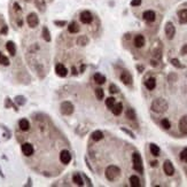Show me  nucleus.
Returning a JSON list of instances; mask_svg holds the SVG:
<instances>
[{"label": "nucleus", "instance_id": "1", "mask_svg": "<svg viewBox=\"0 0 187 187\" xmlns=\"http://www.w3.org/2000/svg\"><path fill=\"white\" fill-rule=\"evenodd\" d=\"M151 110L154 112H157V114H163L168 110L169 105L167 102V100L162 99V98H157L155 99L153 102H151V106H150Z\"/></svg>", "mask_w": 187, "mask_h": 187}, {"label": "nucleus", "instance_id": "2", "mask_svg": "<svg viewBox=\"0 0 187 187\" xmlns=\"http://www.w3.org/2000/svg\"><path fill=\"white\" fill-rule=\"evenodd\" d=\"M105 174H106V178L109 181H115L121 176V169L118 167H116V165H109L108 168L106 169V173Z\"/></svg>", "mask_w": 187, "mask_h": 187}, {"label": "nucleus", "instance_id": "3", "mask_svg": "<svg viewBox=\"0 0 187 187\" xmlns=\"http://www.w3.org/2000/svg\"><path fill=\"white\" fill-rule=\"evenodd\" d=\"M132 163H133V169L139 172L144 173V165H142V160L139 153H133L132 154Z\"/></svg>", "mask_w": 187, "mask_h": 187}, {"label": "nucleus", "instance_id": "4", "mask_svg": "<svg viewBox=\"0 0 187 187\" xmlns=\"http://www.w3.org/2000/svg\"><path fill=\"white\" fill-rule=\"evenodd\" d=\"M74 105L71 103V102H69V101H64V102H62L61 103V106H60V110L61 112L63 114V115H67V116H69V115H71L73 112H74Z\"/></svg>", "mask_w": 187, "mask_h": 187}, {"label": "nucleus", "instance_id": "5", "mask_svg": "<svg viewBox=\"0 0 187 187\" xmlns=\"http://www.w3.org/2000/svg\"><path fill=\"white\" fill-rule=\"evenodd\" d=\"M27 22H28V25L30 28H36L39 23V19H38L37 14L36 13H30L27 17Z\"/></svg>", "mask_w": 187, "mask_h": 187}, {"label": "nucleus", "instance_id": "6", "mask_svg": "<svg viewBox=\"0 0 187 187\" xmlns=\"http://www.w3.org/2000/svg\"><path fill=\"white\" fill-rule=\"evenodd\" d=\"M164 30H165V35H167V38H168V39H172V38L174 37V35H176V28H174V25H173L171 22H168V23L165 24Z\"/></svg>", "mask_w": 187, "mask_h": 187}, {"label": "nucleus", "instance_id": "7", "mask_svg": "<svg viewBox=\"0 0 187 187\" xmlns=\"http://www.w3.org/2000/svg\"><path fill=\"white\" fill-rule=\"evenodd\" d=\"M93 20V16H92V13L89 12V10H84L80 14V21L84 23V24H90Z\"/></svg>", "mask_w": 187, "mask_h": 187}, {"label": "nucleus", "instance_id": "8", "mask_svg": "<svg viewBox=\"0 0 187 187\" xmlns=\"http://www.w3.org/2000/svg\"><path fill=\"white\" fill-rule=\"evenodd\" d=\"M163 170H164V173L167 176H172L174 173V167L173 164L171 163V161L167 160L164 163H163Z\"/></svg>", "mask_w": 187, "mask_h": 187}, {"label": "nucleus", "instance_id": "9", "mask_svg": "<svg viewBox=\"0 0 187 187\" xmlns=\"http://www.w3.org/2000/svg\"><path fill=\"white\" fill-rule=\"evenodd\" d=\"M121 80L123 82V84H125V85H128V86L132 85V82H133L131 74H130L129 71H125V70L121 74Z\"/></svg>", "mask_w": 187, "mask_h": 187}, {"label": "nucleus", "instance_id": "10", "mask_svg": "<svg viewBox=\"0 0 187 187\" xmlns=\"http://www.w3.org/2000/svg\"><path fill=\"white\" fill-rule=\"evenodd\" d=\"M60 161H61L63 164H68V163L71 161V155H70V153L67 149L62 150V151L60 153Z\"/></svg>", "mask_w": 187, "mask_h": 187}, {"label": "nucleus", "instance_id": "11", "mask_svg": "<svg viewBox=\"0 0 187 187\" xmlns=\"http://www.w3.org/2000/svg\"><path fill=\"white\" fill-rule=\"evenodd\" d=\"M178 128H179V131L181 132L183 134H187V115L183 116L179 121V124H178Z\"/></svg>", "mask_w": 187, "mask_h": 187}, {"label": "nucleus", "instance_id": "12", "mask_svg": "<svg viewBox=\"0 0 187 187\" xmlns=\"http://www.w3.org/2000/svg\"><path fill=\"white\" fill-rule=\"evenodd\" d=\"M55 73H56V75L60 76V77H66V76L68 75V69H67L63 64L57 63L55 67Z\"/></svg>", "mask_w": 187, "mask_h": 187}, {"label": "nucleus", "instance_id": "13", "mask_svg": "<svg viewBox=\"0 0 187 187\" xmlns=\"http://www.w3.org/2000/svg\"><path fill=\"white\" fill-rule=\"evenodd\" d=\"M33 146L31 144H23L22 145V153L25 155V156H31L33 154Z\"/></svg>", "mask_w": 187, "mask_h": 187}, {"label": "nucleus", "instance_id": "14", "mask_svg": "<svg viewBox=\"0 0 187 187\" xmlns=\"http://www.w3.org/2000/svg\"><path fill=\"white\" fill-rule=\"evenodd\" d=\"M145 43H146V40H145V37L142 35H138V36L134 37V46L135 47L141 48V47L145 46Z\"/></svg>", "mask_w": 187, "mask_h": 187}, {"label": "nucleus", "instance_id": "15", "mask_svg": "<svg viewBox=\"0 0 187 187\" xmlns=\"http://www.w3.org/2000/svg\"><path fill=\"white\" fill-rule=\"evenodd\" d=\"M142 17L146 22H154L156 15H155V12H153V10H146V12H144Z\"/></svg>", "mask_w": 187, "mask_h": 187}, {"label": "nucleus", "instance_id": "16", "mask_svg": "<svg viewBox=\"0 0 187 187\" xmlns=\"http://www.w3.org/2000/svg\"><path fill=\"white\" fill-rule=\"evenodd\" d=\"M178 19L180 24H186L187 23V9H181L178 12Z\"/></svg>", "mask_w": 187, "mask_h": 187}, {"label": "nucleus", "instance_id": "17", "mask_svg": "<svg viewBox=\"0 0 187 187\" xmlns=\"http://www.w3.org/2000/svg\"><path fill=\"white\" fill-rule=\"evenodd\" d=\"M19 126L22 131H28L30 129V123H29V121L27 118H22L19 122Z\"/></svg>", "mask_w": 187, "mask_h": 187}, {"label": "nucleus", "instance_id": "18", "mask_svg": "<svg viewBox=\"0 0 187 187\" xmlns=\"http://www.w3.org/2000/svg\"><path fill=\"white\" fill-rule=\"evenodd\" d=\"M145 85H146V87L149 90V91H153L155 87H156V79L155 78H148L146 82H145Z\"/></svg>", "mask_w": 187, "mask_h": 187}, {"label": "nucleus", "instance_id": "19", "mask_svg": "<svg viewBox=\"0 0 187 187\" xmlns=\"http://www.w3.org/2000/svg\"><path fill=\"white\" fill-rule=\"evenodd\" d=\"M112 112L115 116L121 115L122 112H123V105H122L121 102H119V103H115V105H114V107L112 108Z\"/></svg>", "mask_w": 187, "mask_h": 187}, {"label": "nucleus", "instance_id": "20", "mask_svg": "<svg viewBox=\"0 0 187 187\" xmlns=\"http://www.w3.org/2000/svg\"><path fill=\"white\" fill-rule=\"evenodd\" d=\"M6 48H7V51L9 52V54L12 56L15 55V53H16V47H15V44L13 43V41H8L7 44H6Z\"/></svg>", "mask_w": 187, "mask_h": 187}, {"label": "nucleus", "instance_id": "21", "mask_svg": "<svg viewBox=\"0 0 187 187\" xmlns=\"http://www.w3.org/2000/svg\"><path fill=\"white\" fill-rule=\"evenodd\" d=\"M87 44H89V38H87V36L82 35V36H79V37L77 38V45H79V46H86Z\"/></svg>", "mask_w": 187, "mask_h": 187}, {"label": "nucleus", "instance_id": "22", "mask_svg": "<svg viewBox=\"0 0 187 187\" xmlns=\"http://www.w3.org/2000/svg\"><path fill=\"white\" fill-rule=\"evenodd\" d=\"M68 31L70 33H77L79 31V25L77 24V22H71L68 27Z\"/></svg>", "mask_w": 187, "mask_h": 187}, {"label": "nucleus", "instance_id": "23", "mask_svg": "<svg viewBox=\"0 0 187 187\" xmlns=\"http://www.w3.org/2000/svg\"><path fill=\"white\" fill-rule=\"evenodd\" d=\"M94 80H95V83H98V84H105V82H106V77L103 75H101L100 73H96V74H94L93 76Z\"/></svg>", "mask_w": 187, "mask_h": 187}, {"label": "nucleus", "instance_id": "24", "mask_svg": "<svg viewBox=\"0 0 187 187\" xmlns=\"http://www.w3.org/2000/svg\"><path fill=\"white\" fill-rule=\"evenodd\" d=\"M130 185L132 187H140L141 184H140V179L138 178V176H131L130 177Z\"/></svg>", "mask_w": 187, "mask_h": 187}, {"label": "nucleus", "instance_id": "25", "mask_svg": "<svg viewBox=\"0 0 187 187\" xmlns=\"http://www.w3.org/2000/svg\"><path fill=\"white\" fill-rule=\"evenodd\" d=\"M91 138H92L93 141H100V140L103 139V133L101 131H94L91 135Z\"/></svg>", "mask_w": 187, "mask_h": 187}, {"label": "nucleus", "instance_id": "26", "mask_svg": "<svg viewBox=\"0 0 187 187\" xmlns=\"http://www.w3.org/2000/svg\"><path fill=\"white\" fill-rule=\"evenodd\" d=\"M149 149H150V153H151V155H154V156H158L160 155V147L157 146V145H155V144H150L149 145Z\"/></svg>", "mask_w": 187, "mask_h": 187}, {"label": "nucleus", "instance_id": "27", "mask_svg": "<svg viewBox=\"0 0 187 187\" xmlns=\"http://www.w3.org/2000/svg\"><path fill=\"white\" fill-rule=\"evenodd\" d=\"M73 181L75 183L76 185H78V186H83V185H84V183H83V178H82V176H80L79 173H75V174H74V177H73Z\"/></svg>", "mask_w": 187, "mask_h": 187}, {"label": "nucleus", "instance_id": "28", "mask_svg": "<svg viewBox=\"0 0 187 187\" xmlns=\"http://www.w3.org/2000/svg\"><path fill=\"white\" fill-rule=\"evenodd\" d=\"M125 116H126V118L132 119V121L137 118L135 112H134V109H132V108H128V109H126V112H125Z\"/></svg>", "mask_w": 187, "mask_h": 187}, {"label": "nucleus", "instance_id": "29", "mask_svg": "<svg viewBox=\"0 0 187 187\" xmlns=\"http://www.w3.org/2000/svg\"><path fill=\"white\" fill-rule=\"evenodd\" d=\"M35 3H36L37 8L40 12H45V8H46V2H45V0H35Z\"/></svg>", "mask_w": 187, "mask_h": 187}, {"label": "nucleus", "instance_id": "30", "mask_svg": "<svg viewBox=\"0 0 187 187\" xmlns=\"http://www.w3.org/2000/svg\"><path fill=\"white\" fill-rule=\"evenodd\" d=\"M43 38L46 40V41H51V33H50V30H48V28L47 27H44L43 28Z\"/></svg>", "mask_w": 187, "mask_h": 187}, {"label": "nucleus", "instance_id": "31", "mask_svg": "<svg viewBox=\"0 0 187 187\" xmlns=\"http://www.w3.org/2000/svg\"><path fill=\"white\" fill-rule=\"evenodd\" d=\"M0 64L2 66H9V60L7 56H5L2 53H0Z\"/></svg>", "mask_w": 187, "mask_h": 187}, {"label": "nucleus", "instance_id": "32", "mask_svg": "<svg viewBox=\"0 0 187 187\" xmlns=\"http://www.w3.org/2000/svg\"><path fill=\"white\" fill-rule=\"evenodd\" d=\"M161 125H162V128L165 129V130H169V129L171 128V123L169 122L168 118H163V119L161 121Z\"/></svg>", "mask_w": 187, "mask_h": 187}, {"label": "nucleus", "instance_id": "33", "mask_svg": "<svg viewBox=\"0 0 187 187\" xmlns=\"http://www.w3.org/2000/svg\"><path fill=\"white\" fill-rule=\"evenodd\" d=\"M95 96L98 98V100H102L105 98V92L102 89H96L95 90Z\"/></svg>", "mask_w": 187, "mask_h": 187}, {"label": "nucleus", "instance_id": "34", "mask_svg": "<svg viewBox=\"0 0 187 187\" xmlns=\"http://www.w3.org/2000/svg\"><path fill=\"white\" fill-rule=\"evenodd\" d=\"M115 103H116V101H115L114 98H107V100H106V106H107L109 109H112Z\"/></svg>", "mask_w": 187, "mask_h": 187}, {"label": "nucleus", "instance_id": "35", "mask_svg": "<svg viewBox=\"0 0 187 187\" xmlns=\"http://www.w3.org/2000/svg\"><path fill=\"white\" fill-rule=\"evenodd\" d=\"M15 102H16L19 106H23V105L25 103V98L22 96V95H17V96L15 98Z\"/></svg>", "mask_w": 187, "mask_h": 187}, {"label": "nucleus", "instance_id": "36", "mask_svg": "<svg viewBox=\"0 0 187 187\" xmlns=\"http://www.w3.org/2000/svg\"><path fill=\"white\" fill-rule=\"evenodd\" d=\"M171 63H172V66L173 67H176V68H184V66L183 64H180V62H179V60L178 59H171Z\"/></svg>", "mask_w": 187, "mask_h": 187}, {"label": "nucleus", "instance_id": "37", "mask_svg": "<svg viewBox=\"0 0 187 187\" xmlns=\"http://www.w3.org/2000/svg\"><path fill=\"white\" fill-rule=\"evenodd\" d=\"M109 92L112 94H116L119 92V90H118V87H117L115 84H112V85L109 86Z\"/></svg>", "mask_w": 187, "mask_h": 187}, {"label": "nucleus", "instance_id": "38", "mask_svg": "<svg viewBox=\"0 0 187 187\" xmlns=\"http://www.w3.org/2000/svg\"><path fill=\"white\" fill-rule=\"evenodd\" d=\"M180 158H181L184 162H187V147L180 153Z\"/></svg>", "mask_w": 187, "mask_h": 187}, {"label": "nucleus", "instance_id": "39", "mask_svg": "<svg viewBox=\"0 0 187 187\" xmlns=\"http://www.w3.org/2000/svg\"><path fill=\"white\" fill-rule=\"evenodd\" d=\"M121 130H122V131H123V132H125V133H126V134H129V135H130V137H131L132 139H135V135H134V133H132V132L130 131V130H126V129H125V128H122V129H121Z\"/></svg>", "mask_w": 187, "mask_h": 187}, {"label": "nucleus", "instance_id": "40", "mask_svg": "<svg viewBox=\"0 0 187 187\" xmlns=\"http://www.w3.org/2000/svg\"><path fill=\"white\" fill-rule=\"evenodd\" d=\"M54 24L57 25V27H61V28H62V27H64V25L67 24V22H66V21H55Z\"/></svg>", "mask_w": 187, "mask_h": 187}, {"label": "nucleus", "instance_id": "41", "mask_svg": "<svg viewBox=\"0 0 187 187\" xmlns=\"http://www.w3.org/2000/svg\"><path fill=\"white\" fill-rule=\"evenodd\" d=\"M140 3H141V0H132L131 1V6H133V7L140 6Z\"/></svg>", "mask_w": 187, "mask_h": 187}, {"label": "nucleus", "instance_id": "42", "mask_svg": "<svg viewBox=\"0 0 187 187\" xmlns=\"http://www.w3.org/2000/svg\"><path fill=\"white\" fill-rule=\"evenodd\" d=\"M181 54L187 55V45H184V46H183V48H181Z\"/></svg>", "mask_w": 187, "mask_h": 187}, {"label": "nucleus", "instance_id": "43", "mask_svg": "<svg viewBox=\"0 0 187 187\" xmlns=\"http://www.w3.org/2000/svg\"><path fill=\"white\" fill-rule=\"evenodd\" d=\"M7 31H8V28L5 25V27L1 29V33H3V35H5V33H7Z\"/></svg>", "mask_w": 187, "mask_h": 187}, {"label": "nucleus", "instance_id": "44", "mask_svg": "<svg viewBox=\"0 0 187 187\" xmlns=\"http://www.w3.org/2000/svg\"><path fill=\"white\" fill-rule=\"evenodd\" d=\"M14 9H15L16 12H20V10H21V8H20L19 3H14Z\"/></svg>", "mask_w": 187, "mask_h": 187}, {"label": "nucleus", "instance_id": "45", "mask_svg": "<svg viewBox=\"0 0 187 187\" xmlns=\"http://www.w3.org/2000/svg\"><path fill=\"white\" fill-rule=\"evenodd\" d=\"M150 63H151V66H153V67H156V66H157V61H155V60H151V61H150Z\"/></svg>", "mask_w": 187, "mask_h": 187}, {"label": "nucleus", "instance_id": "46", "mask_svg": "<svg viewBox=\"0 0 187 187\" xmlns=\"http://www.w3.org/2000/svg\"><path fill=\"white\" fill-rule=\"evenodd\" d=\"M157 164H158V163H157V161H154V162H151V163H150V165H151V167H154V168H155V167H157Z\"/></svg>", "mask_w": 187, "mask_h": 187}, {"label": "nucleus", "instance_id": "47", "mask_svg": "<svg viewBox=\"0 0 187 187\" xmlns=\"http://www.w3.org/2000/svg\"><path fill=\"white\" fill-rule=\"evenodd\" d=\"M73 74H74V75H77V70H76L75 67H73Z\"/></svg>", "mask_w": 187, "mask_h": 187}, {"label": "nucleus", "instance_id": "48", "mask_svg": "<svg viewBox=\"0 0 187 187\" xmlns=\"http://www.w3.org/2000/svg\"><path fill=\"white\" fill-rule=\"evenodd\" d=\"M25 1H30V0H25Z\"/></svg>", "mask_w": 187, "mask_h": 187}]
</instances>
